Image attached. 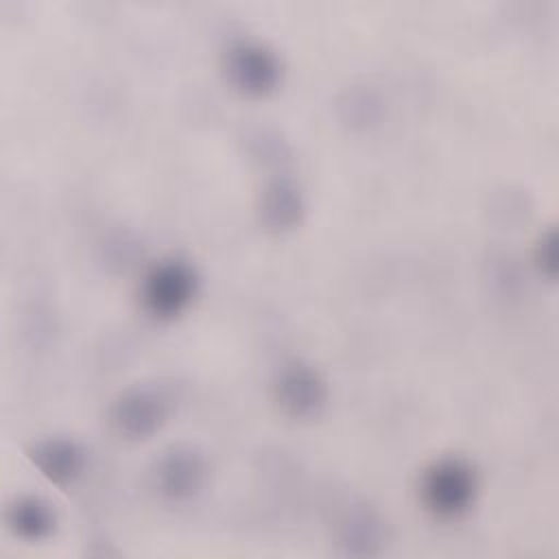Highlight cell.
Returning a JSON list of instances; mask_svg holds the SVG:
<instances>
[{"instance_id":"obj_1","label":"cell","mask_w":559,"mask_h":559,"mask_svg":"<svg viewBox=\"0 0 559 559\" xmlns=\"http://www.w3.org/2000/svg\"><path fill=\"white\" fill-rule=\"evenodd\" d=\"M478 478L474 467L459 459L445 456L435 461L419 480V496L424 507L441 518V520H456L469 511L476 500Z\"/></svg>"},{"instance_id":"obj_2","label":"cell","mask_w":559,"mask_h":559,"mask_svg":"<svg viewBox=\"0 0 559 559\" xmlns=\"http://www.w3.org/2000/svg\"><path fill=\"white\" fill-rule=\"evenodd\" d=\"M199 288L197 271L181 258L159 260L144 275L140 299L148 314L155 319H173L181 314L194 299Z\"/></svg>"},{"instance_id":"obj_3","label":"cell","mask_w":559,"mask_h":559,"mask_svg":"<svg viewBox=\"0 0 559 559\" xmlns=\"http://www.w3.org/2000/svg\"><path fill=\"white\" fill-rule=\"evenodd\" d=\"M223 68L227 81L242 94L264 96L282 81L280 57L262 41L236 39L225 50Z\"/></svg>"},{"instance_id":"obj_4","label":"cell","mask_w":559,"mask_h":559,"mask_svg":"<svg viewBox=\"0 0 559 559\" xmlns=\"http://www.w3.org/2000/svg\"><path fill=\"white\" fill-rule=\"evenodd\" d=\"M273 400L286 417L312 419L328 402V386L314 367L290 360L273 380Z\"/></svg>"},{"instance_id":"obj_5","label":"cell","mask_w":559,"mask_h":559,"mask_svg":"<svg viewBox=\"0 0 559 559\" xmlns=\"http://www.w3.org/2000/svg\"><path fill=\"white\" fill-rule=\"evenodd\" d=\"M168 417V400L151 386H133L120 393L109 408L111 428L124 439H146Z\"/></svg>"},{"instance_id":"obj_6","label":"cell","mask_w":559,"mask_h":559,"mask_svg":"<svg viewBox=\"0 0 559 559\" xmlns=\"http://www.w3.org/2000/svg\"><path fill=\"white\" fill-rule=\"evenodd\" d=\"M203 456L188 445L166 450L153 467V487L168 502H183L197 496L205 480Z\"/></svg>"},{"instance_id":"obj_7","label":"cell","mask_w":559,"mask_h":559,"mask_svg":"<svg viewBox=\"0 0 559 559\" xmlns=\"http://www.w3.org/2000/svg\"><path fill=\"white\" fill-rule=\"evenodd\" d=\"M31 461L55 483L74 480L85 467V452L72 439L52 437L31 448Z\"/></svg>"},{"instance_id":"obj_8","label":"cell","mask_w":559,"mask_h":559,"mask_svg":"<svg viewBox=\"0 0 559 559\" xmlns=\"http://www.w3.org/2000/svg\"><path fill=\"white\" fill-rule=\"evenodd\" d=\"M304 214V199L299 188L288 179L271 181L260 197V216L269 229H293Z\"/></svg>"},{"instance_id":"obj_9","label":"cell","mask_w":559,"mask_h":559,"mask_svg":"<svg viewBox=\"0 0 559 559\" xmlns=\"http://www.w3.org/2000/svg\"><path fill=\"white\" fill-rule=\"evenodd\" d=\"M9 526L15 535L39 542L46 539L55 528V513L52 509L39 498H20L9 507L7 513Z\"/></svg>"},{"instance_id":"obj_10","label":"cell","mask_w":559,"mask_h":559,"mask_svg":"<svg viewBox=\"0 0 559 559\" xmlns=\"http://www.w3.org/2000/svg\"><path fill=\"white\" fill-rule=\"evenodd\" d=\"M537 264H539V269H546V273L550 277L555 275V234L552 231H548L537 242Z\"/></svg>"}]
</instances>
